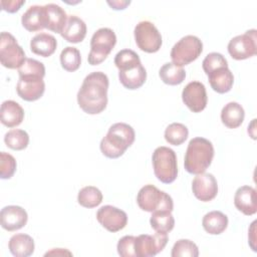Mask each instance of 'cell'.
I'll list each match as a JSON object with an SVG mask.
<instances>
[{
  "instance_id": "13",
  "label": "cell",
  "mask_w": 257,
  "mask_h": 257,
  "mask_svg": "<svg viewBox=\"0 0 257 257\" xmlns=\"http://www.w3.org/2000/svg\"><path fill=\"white\" fill-rule=\"evenodd\" d=\"M168 243V233L156 232L154 235L142 234L136 237L137 257H153L163 251Z\"/></svg>"
},
{
  "instance_id": "23",
  "label": "cell",
  "mask_w": 257,
  "mask_h": 257,
  "mask_svg": "<svg viewBox=\"0 0 257 257\" xmlns=\"http://www.w3.org/2000/svg\"><path fill=\"white\" fill-rule=\"evenodd\" d=\"M57 47V40L55 37L48 33H38L30 41L31 51L42 57H48L52 55Z\"/></svg>"
},
{
  "instance_id": "12",
  "label": "cell",
  "mask_w": 257,
  "mask_h": 257,
  "mask_svg": "<svg viewBox=\"0 0 257 257\" xmlns=\"http://www.w3.org/2000/svg\"><path fill=\"white\" fill-rule=\"evenodd\" d=\"M256 29L247 30L241 35L233 37L228 43V52L232 58L243 60L250 58L257 53Z\"/></svg>"
},
{
  "instance_id": "9",
  "label": "cell",
  "mask_w": 257,
  "mask_h": 257,
  "mask_svg": "<svg viewBox=\"0 0 257 257\" xmlns=\"http://www.w3.org/2000/svg\"><path fill=\"white\" fill-rule=\"evenodd\" d=\"M203 51V42L195 35L182 37L172 48V62L179 66L190 64L196 60Z\"/></svg>"
},
{
  "instance_id": "30",
  "label": "cell",
  "mask_w": 257,
  "mask_h": 257,
  "mask_svg": "<svg viewBox=\"0 0 257 257\" xmlns=\"http://www.w3.org/2000/svg\"><path fill=\"white\" fill-rule=\"evenodd\" d=\"M150 224L156 232L169 233L175 226V219L172 215V212L155 211L152 213Z\"/></svg>"
},
{
  "instance_id": "38",
  "label": "cell",
  "mask_w": 257,
  "mask_h": 257,
  "mask_svg": "<svg viewBox=\"0 0 257 257\" xmlns=\"http://www.w3.org/2000/svg\"><path fill=\"white\" fill-rule=\"evenodd\" d=\"M1 7L4 11H7L9 13H14L17 12L20 7L25 4L24 0H11V1H5V0H1Z\"/></svg>"
},
{
  "instance_id": "21",
  "label": "cell",
  "mask_w": 257,
  "mask_h": 257,
  "mask_svg": "<svg viewBox=\"0 0 257 257\" xmlns=\"http://www.w3.org/2000/svg\"><path fill=\"white\" fill-rule=\"evenodd\" d=\"M86 31L87 28L85 22L75 15H70L68 16L66 25L60 35L67 42L79 43L84 39Z\"/></svg>"
},
{
  "instance_id": "31",
  "label": "cell",
  "mask_w": 257,
  "mask_h": 257,
  "mask_svg": "<svg viewBox=\"0 0 257 257\" xmlns=\"http://www.w3.org/2000/svg\"><path fill=\"white\" fill-rule=\"evenodd\" d=\"M188 127L181 122H173L165 131V140L173 146L182 145L188 139Z\"/></svg>"
},
{
  "instance_id": "3",
  "label": "cell",
  "mask_w": 257,
  "mask_h": 257,
  "mask_svg": "<svg viewBox=\"0 0 257 257\" xmlns=\"http://www.w3.org/2000/svg\"><path fill=\"white\" fill-rule=\"evenodd\" d=\"M114 64L118 68V79L127 89L140 88L147 79V71L140 56L132 49H122L114 57Z\"/></svg>"
},
{
  "instance_id": "8",
  "label": "cell",
  "mask_w": 257,
  "mask_h": 257,
  "mask_svg": "<svg viewBox=\"0 0 257 257\" xmlns=\"http://www.w3.org/2000/svg\"><path fill=\"white\" fill-rule=\"evenodd\" d=\"M116 43V36L112 29L102 27L97 29L90 40V51L88 53V63L90 65L100 64L111 52Z\"/></svg>"
},
{
  "instance_id": "1",
  "label": "cell",
  "mask_w": 257,
  "mask_h": 257,
  "mask_svg": "<svg viewBox=\"0 0 257 257\" xmlns=\"http://www.w3.org/2000/svg\"><path fill=\"white\" fill-rule=\"evenodd\" d=\"M108 77L104 72L93 71L85 76L77 92L79 107L88 114L103 111L107 104Z\"/></svg>"
},
{
  "instance_id": "10",
  "label": "cell",
  "mask_w": 257,
  "mask_h": 257,
  "mask_svg": "<svg viewBox=\"0 0 257 257\" xmlns=\"http://www.w3.org/2000/svg\"><path fill=\"white\" fill-rule=\"evenodd\" d=\"M26 60L23 48L18 44L16 38L9 32L0 34V62L9 69L19 68Z\"/></svg>"
},
{
  "instance_id": "7",
  "label": "cell",
  "mask_w": 257,
  "mask_h": 257,
  "mask_svg": "<svg viewBox=\"0 0 257 257\" xmlns=\"http://www.w3.org/2000/svg\"><path fill=\"white\" fill-rule=\"evenodd\" d=\"M137 203L143 211L151 213L155 211L172 212L174 209L172 197L154 185H146L141 188L137 196Z\"/></svg>"
},
{
  "instance_id": "11",
  "label": "cell",
  "mask_w": 257,
  "mask_h": 257,
  "mask_svg": "<svg viewBox=\"0 0 257 257\" xmlns=\"http://www.w3.org/2000/svg\"><path fill=\"white\" fill-rule=\"evenodd\" d=\"M134 35L138 47L145 52L155 53L162 46V35L151 21L144 20L139 22L135 27Z\"/></svg>"
},
{
  "instance_id": "19",
  "label": "cell",
  "mask_w": 257,
  "mask_h": 257,
  "mask_svg": "<svg viewBox=\"0 0 257 257\" xmlns=\"http://www.w3.org/2000/svg\"><path fill=\"white\" fill-rule=\"evenodd\" d=\"M234 205L237 210L244 215H254L257 212L256 190L251 186H242L238 188L234 196Z\"/></svg>"
},
{
  "instance_id": "37",
  "label": "cell",
  "mask_w": 257,
  "mask_h": 257,
  "mask_svg": "<svg viewBox=\"0 0 257 257\" xmlns=\"http://www.w3.org/2000/svg\"><path fill=\"white\" fill-rule=\"evenodd\" d=\"M136 237L132 235H126L120 238L117 242V253L122 257H137L135 250Z\"/></svg>"
},
{
  "instance_id": "16",
  "label": "cell",
  "mask_w": 257,
  "mask_h": 257,
  "mask_svg": "<svg viewBox=\"0 0 257 257\" xmlns=\"http://www.w3.org/2000/svg\"><path fill=\"white\" fill-rule=\"evenodd\" d=\"M194 196L202 202H210L218 194V183L210 173L198 174L192 182Z\"/></svg>"
},
{
  "instance_id": "18",
  "label": "cell",
  "mask_w": 257,
  "mask_h": 257,
  "mask_svg": "<svg viewBox=\"0 0 257 257\" xmlns=\"http://www.w3.org/2000/svg\"><path fill=\"white\" fill-rule=\"evenodd\" d=\"M43 16L44 27L52 32L61 34L68 19L64 9L57 4L49 3L43 6Z\"/></svg>"
},
{
  "instance_id": "2",
  "label": "cell",
  "mask_w": 257,
  "mask_h": 257,
  "mask_svg": "<svg viewBox=\"0 0 257 257\" xmlns=\"http://www.w3.org/2000/svg\"><path fill=\"white\" fill-rule=\"evenodd\" d=\"M18 73L19 80L16 85L18 95L26 101L39 99L45 90L44 64L36 59L26 58L25 62L18 68Z\"/></svg>"
},
{
  "instance_id": "36",
  "label": "cell",
  "mask_w": 257,
  "mask_h": 257,
  "mask_svg": "<svg viewBox=\"0 0 257 257\" xmlns=\"http://www.w3.org/2000/svg\"><path fill=\"white\" fill-rule=\"evenodd\" d=\"M16 160L15 158L5 152L0 153V177L1 179H10L13 177L16 171Z\"/></svg>"
},
{
  "instance_id": "32",
  "label": "cell",
  "mask_w": 257,
  "mask_h": 257,
  "mask_svg": "<svg viewBox=\"0 0 257 257\" xmlns=\"http://www.w3.org/2000/svg\"><path fill=\"white\" fill-rule=\"evenodd\" d=\"M60 63L64 70L73 72L77 70L81 64L80 52L77 48L67 46L60 53Z\"/></svg>"
},
{
  "instance_id": "39",
  "label": "cell",
  "mask_w": 257,
  "mask_h": 257,
  "mask_svg": "<svg viewBox=\"0 0 257 257\" xmlns=\"http://www.w3.org/2000/svg\"><path fill=\"white\" fill-rule=\"evenodd\" d=\"M107 4L114 10H123L125 9V7L127 5L131 4V1H123V0H120V1H107Z\"/></svg>"
},
{
  "instance_id": "35",
  "label": "cell",
  "mask_w": 257,
  "mask_h": 257,
  "mask_svg": "<svg viewBox=\"0 0 257 257\" xmlns=\"http://www.w3.org/2000/svg\"><path fill=\"white\" fill-rule=\"evenodd\" d=\"M202 67L205 73L208 74L217 68L228 67V62L221 53L211 52L204 58L202 62Z\"/></svg>"
},
{
  "instance_id": "22",
  "label": "cell",
  "mask_w": 257,
  "mask_h": 257,
  "mask_svg": "<svg viewBox=\"0 0 257 257\" xmlns=\"http://www.w3.org/2000/svg\"><path fill=\"white\" fill-rule=\"evenodd\" d=\"M1 122L7 127L19 125L24 118L22 106L14 100H5L1 104Z\"/></svg>"
},
{
  "instance_id": "25",
  "label": "cell",
  "mask_w": 257,
  "mask_h": 257,
  "mask_svg": "<svg viewBox=\"0 0 257 257\" xmlns=\"http://www.w3.org/2000/svg\"><path fill=\"white\" fill-rule=\"evenodd\" d=\"M245 111L241 104L235 101L228 102L221 110V120L229 128L240 126L244 120Z\"/></svg>"
},
{
  "instance_id": "14",
  "label": "cell",
  "mask_w": 257,
  "mask_h": 257,
  "mask_svg": "<svg viewBox=\"0 0 257 257\" xmlns=\"http://www.w3.org/2000/svg\"><path fill=\"white\" fill-rule=\"evenodd\" d=\"M96 219L104 229L112 233L122 230L127 224L126 213L111 205L100 207L96 212Z\"/></svg>"
},
{
  "instance_id": "15",
  "label": "cell",
  "mask_w": 257,
  "mask_h": 257,
  "mask_svg": "<svg viewBox=\"0 0 257 257\" xmlns=\"http://www.w3.org/2000/svg\"><path fill=\"white\" fill-rule=\"evenodd\" d=\"M182 99L191 111L201 112L208 101L205 85L200 81L189 82L182 91Z\"/></svg>"
},
{
  "instance_id": "40",
  "label": "cell",
  "mask_w": 257,
  "mask_h": 257,
  "mask_svg": "<svg viewBox=\"0 0 257 257\" xmlns=\"http://www.w3.org/2000/svg\"><path fill=\"white\" fill-rule=\"evenodd\" d=\"M48 255H60V256H63V255H72V254H71V252L67 251L66 249L54 248V249H52L51 251L46 252L44 256H48Z\"/></svg>"
},
{
  "instance_id": "6",
  "label": "cell",
  "mask_w": 257,
  "mask_h": 257,
  "mask_svg": "<svg viewBox=\"0 0 257 257\" xmlns=\"http://www.w3.org/2000/svg\"><path fill=\"white\" fill-rule=\"evenodd\" d=\"M155 176L164 184L173 183L178 176L177 156L174 150L168 147H158L152 156Z\"/></svg>"
},
{
  "instance_id": "33",
  "label": "cell",
  "mask_w": 257,
  "mask_h": 257,
  "mask_svg": "<svg viewBox=\"0 0 257 257\" xmlns=\"http://www.w3.org/2000/svg\"><path fill=\"white\" fill-rule=\"evenodd\" d=\"M4 142L8 148L15 151H21L27 148L29 144V136L23 130L14 128L5 134Z\"/></svg>"
},
{
  "instance_id": "4",
  "label": "cell",
  "mask_w": 257,
  "mask_h": 257,
  "mask_svg": "<svg viewBox=\"0 0 257 257\" xmlns=\"http://www.w3.org/2000/svg\"><path fill=\"white\" fill-rule=\"evenodd\" d=\"M134 128L124 122L113 123L100 142V151L109 159L119 158L135 142Z\"/></svg>"
},
{
  "instance_id": "5",
  "label": "cell",
  "mask_w": 257,
  "mask_h": 257,
  "mask_svg": "<svg viewBox=\"0 0 257 257\" xmlns=\"http://www.w3.org/2000/svg\"><path fill=\"white\" fill-rule=\"evenodd\" d=\"M214 158V147L212 143L201 137L192 139L185 154V170L194 175L205 173Z\"/></svg>"
},
{
  "instance_id": "24",
  "label": "cell",
  "mask_w": 257,
  "mask_h": 257,
  "mask_svg": "<svg viewBox=\"0 0 257 257\" xmlns=\"http://www.w3.org/2000/svg\"><path fill=\"white\" fill-rule=\"evenodd\" d=\"M8 248L16 257H28L34 252V240L27 234H15L10 238Z\"/></svg>"
},
{
  "instance_id": "20",
  "label": "cell",
  "mask_w": 257,
  "mask_h": 257,
  "mask_svg": "<svg viewBox=\"0 0 257 257\" xmlns=\"http://www.w3.org/2000/svg\"><path fill=\"white\" fill-rule=\"evenodd\" d=\"M211 87L218 93H226L231 90L234 76L228 67H220L207 74Z\"/></svg>"
},
{
  "instance_id": "28",
  "label": "cell",
  "mask_w": 257,
  "mask_h": 257,
  "mask_svg": "<svg viewBox=\"0 0 257 257\" xmlns=\"http://www.w3.org/2000/svg\"><path fill=\"white\" fill-rule=\"evenodd\" d=\"M159 75L164 83L178 85L185 80L186 71L182 66L176 65L173 62H167L160 68Z\"/></svg>"
},
{
  "instance_id": "29",
  "label": "cell",
  "mask_w": 257,
  "mask_h": 257,
  "mask_svg": "<svg viewBox=\"0 0 257 257\" xmlns=\"http://www.w3.org/2000/svg\"><path fill=\"white\" fill-rule=\"evenodd\" d=\"M77 202L84 208H94L102 202V193L99 189L93 186H86L79 190Z\"/></svg>"
},
{
  "instance_id": "34",
  "label": "cell",
  "mask_w": 257,
  "mask_h": 257,
  "mask_svg": "<svg viewBox=\"0 0 257 257\" xmlns=\"http://www.w3.org/2000/svg\"><path fill=\"white\" fill-rule=\"evenodd\" d=\"M172 257H198V246L191 240L180 239L178 240L172 249Z\"/></svg>"
},
{
  "instance_id": "26",
  "label": "cell",
  "mask_w": 257,
  "mask_h": 257,
  "mask_svg": "<svg viewBox=\"0 0 257 257\" xmlns=\"http://www.w3.org/2000/svg\"><path fill=\"white\" fill-rule=\"evenodd\" d=\"M204 230L211 235L223 233L228 226V217L221 211H211L202 220Z\"/></svg>"
},
{
  "instance_id": "17",
  "label": "cell",
  "mask_w": 257,
  "mask_h": 257,
  "mask_svg": "<svg viewBox=\"0 0 257 257\" xmlns=\"http://www.w3.org/2000/svg\"><path fill=\"white\" fill-rule=\"evenodd\" d=\"M28 220L25 209L20 206L10 205L4 207L0 212V221L3 229L12 232L23 228Z\"/></svg>"
},
{
  "instance_id": "27",
  "label": "cell",
  "mask_w": 257,
  "mask_h": 257,
  "mask_svg": "<svg viewBox=\"0 0 257 257\" xmlns=\"http://www.w3.org/2000/svg\"><path fill=\"white\" fill-rule=\"evenodd\" d=\"M22 26L30 31H40L44 29V16H43V6L33 5L30 6L21 17Z\"/></svg>"
}]
</instances>
